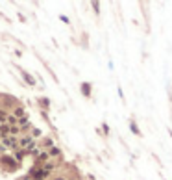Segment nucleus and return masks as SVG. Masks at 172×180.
Here are the masks:
<instances>
[{
  "label": "nucleus",
  "mask_w": 172,
  "mask_h": 180,
  "mask_svg": "<svg viewBox=\"0 0 172 180\" xmlns=\"http://www.w3.org/2000/svg\"><path fill=\"white\" fill-rule=\"evenodd\" d=\"M48 171H46V169H33V171H32V177H33V180H44V178H46L48 177Z\"/></svg>",
  "instance_id": "1"
},
{
  "label": "nucleus",
  "mask_w": 172,
  "mask_h": 180,
  "mask_svg": "<svg viewBox=\"0 0 172 180\" xmlns=\"http://www.w3.org/2000/svg\"><path fill=\"white\" fill-rule=\"evenodd\" d=\"M130 130H131V134H135V136H141V130H139L135 121H130Z\"/></svg>",
  "instance_id": "2"
},
{
  "label": "nucleus",
  "mask_w": 172,
  "mask_h": 180,
  "mask_svg": "<svg viewBox=\"0 0 172 180\" xmlns=\"http://www.w3.org/2000/svg\"><path fill=\"white\" fill-rule=\"evenodd\" d=\"M82 93L85 95V97H91V84H82Z\"/></svg>",
  "instance_id": "3"
},
{
  "label": "nucleus",
  "mask_w": 172,
  "mask_h": 180,
  "mask_svg": "<svg viewBox=\"0 0 172 180\" xmlns=\"http://www.w3.org/2000/svg\"><path fill=\"white\" fill-rule=\"evenodd\" d=\"M22 76H24V80H26V82L30 84V86H33V84H35V80H33V76H30V74H28L26 71L22 73Z\"/></svg>",
  "instance_id": "4"
},
{
  "label": "nucleus",
  "mask_w": 172,
  "mask_h": 180,
  "mask_svg": "<svg viewBox=\"0 0 172 180\" xmlns=\"http://www.w3.org/2000/svg\"><path fill=\"white\" fill-rule=\"evenodd\" d=\"M2 162L6 163V165H11V167H15V162H13V160L9 158V156H4V158H2Z\"/></svg>",
  "instance_id": "5"
},
{
  "label": "nucleus",
  "mask_w": 172,
  "mask_h": 180,
  "mask_svg": "<svg viewBox=\"0 0 172 180\" xmlns=\"http://www.w3.org/2000/svg\"><path fill=\"white\" fill-rule=\"evenodd\" d=\"M50 156H59V154H61V151H59V149L58 147H52V149H50Z\"/></svg>",
  "instance_id": "6"
},
{
  "label": "nucleus",
  "mask_w": 172,
  "mask_h": 180,
  "mask_svg": "<svg viewBox=\"0 0 172 180\" xmlns=\"http://www.w3.org/2000/svg\"><path fill=\"white\" fill-rule=\"evenodd\" d=\"M11 132V126H6V124H4V126H0V134H4V136H6V134H9Z\"/></svg>",
  "instance_id": "7"
},
{
  "label": "nucleus",
  "mask_w": 172,
  "mask_h": 180,
  "mask_svg": "<svg viewBox=\"0 0 172 180\" xmlns=\"http://www.w3.org/2000/svg\"><path fill=\"white\" fill-rule=\"evenodd\" d=\"M15 117L22 119V117H24V110H22V108H17V110H15Z\"/></svg>",
  "instance_id": "8"
},
{
  "label": "nucleus",
  "mask_w": 172,
  "mask_h": 180,
  "mask_svg": "<svg viewBox=\"0 0 172 180\" xmlns=\"http://www.w3.org/2000/svg\"><path fill=\"white\" fill-rule=\"evenodd\" d=\"M48 158H50V154H46V152H41V154H39V160H41V162H46Z\"/></svg>",
  "instance_id": "9"
},
{
  "label": "nucleus",
  "mask_w": 172,
  "mask_h": 180,
  "mask_svg": "<svg viewBox=\"0 0 172 180\" xmlns=\"http://www.w3.org/2000/svg\"><path fill=\"white\" fill-rule=\"evenodd\" d=\"M43 145H44V147H50V149H52V147H54V141H52V139H44Z\"/></svg>",
  "instance_id": "10"
},
{
  "label": "nucleus",
  "mask_w": 172,
  "mask_h": 180,
  "mask_svg": "<svg viewBox=\"0 0 172 180\" xmlns=\"http://www.w3.org/2000/svg\"><path fill=\"white\" fill-rule=\"evenodd\" d=\"M21 124H22L24 128H28V124H30V123H28V117H22V119H21Z\"/></svg>",
  "instance_id": "11"
},
{
  "label": "nucleus",
  "mask_w": 172,
  "mask_h": 180,
  "mask_svg": "<svg viewBox=\"0 0 172 180\" xmlns=\"http://www.w3.org/2000/svg\"><path fill=\"white\" fill-rule=\"evenodd\" d=\"M102 128H104V134H105V136H107V134H109V126H107V124H102Z\"/></svg>",
  "instance_id": "12"
},
{
  "label": "nucleus",
  "mask_w": 172,
  "mask_h": 180,
  "mask_svg": "<svg viewBox=\"0 0 172 180\" xmlns=\"http://www.w3.org/2000/svg\"><path fill=\"white\" fill-rule=\"evenodd\" d=\"M93 8H94V11H96V13H100V9H98L100 4H98V2H93Z\"/></svg>",
  "instance_id": "13"
},
{
  "label": "nucleus",
  "mask_w": 172,
  "mask_h": 180,
  "mask_svg": "<svg viewBox=\"0 0 172 180\" xmlns=\"http://www.w3.org/2000/svg\"><path fill=\"white\" fill-rule=\"evenodd\" d=\"M22 156H24V151H21V152H17V160H22Z\"/></svg>",
  "instance_id": "14"
},
{
  "label": "nucleus",
  "mask_w": 172,
  "mask_h": 180,
  "mask_svg": "<svg viewBox=\"0 0 172 180\" xmlns=\"http://www.w3.org/2000/svg\"><path fill=\"white\" fill-rule=\"evenodd\" d=\"M0 136H2V134H0Z\"/></svg>",
  "instance_id": "15"
}]
</instances>
